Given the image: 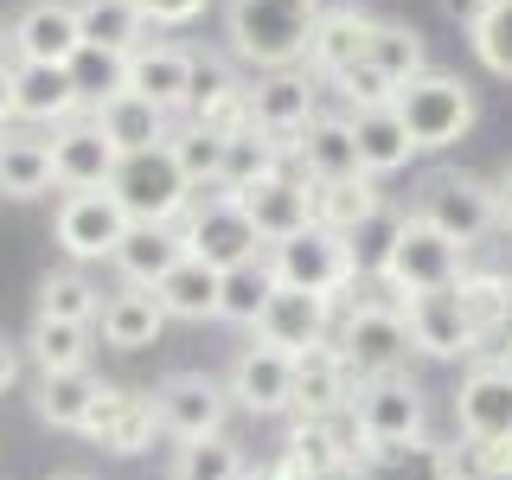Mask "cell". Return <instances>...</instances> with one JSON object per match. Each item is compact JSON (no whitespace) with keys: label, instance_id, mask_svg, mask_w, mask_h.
Wrapping results in <instances>:
<instances>
[{"label":"cell","instance_id":"1","mask_svg":"<svg viewBox=\"0 0 512 480\" xmlns=\"http://www.w3.org/2000/svg\"><path fill=\"white\" fill-rule=\"evenodd\" d=\"M327 0H231L224 13V39L231 58L256 64V71H295L308 64V32Z\"/></svg>","mask_w":512,"mask_h":480},{"label":"cell","instance_id":"2","mask_svg":"<svg viewBox=\"0 0 512 480\" xmlns=\"http://www.w3.org/2000/svg\"><path fill=\"white\" fill-rule=\"evenodd\" d=\"M391 109H397V122L410 128L416 154H442L474 128V90L461 84L455 71H436V64H429L423 77H410Z\"/></svg>","mask_w":512,"mask_h":480},{"label":"cell","instance_id":"3","mask_svg":"<svg viewBox=\"0 0 512 480\" xmlns=\"http://www.w3.org/2000/svg\"><path fill=\"white\" fill-rule=\"evenodd\" d=\"M173 231H180L186 256L212 263L218 276H224V269H244V263H256V256H263V237L250 231L244 205H237L231 192H192L186 218L173 224Z\"/></svg>","mask_w":512,"mask_h":480},{"label":"cell","instance_id":"4","mask_svg":"<svg viewBox=\"0 0 512 480\" xmlns=\"http://www.w3.org/2000/svg\"><path fill=\"white\" fill-rule=\"evenodd\" d=\"M109 199L128 212V224H180L192 205V186L167 148H141V154H122Z\"/></svg>","mask_w":512,"mask_h":480},{"label":"cell","instance_id":"5","mask_svg":"<svg viewBox=\"0 0 512 480\" xmlns=\"http://www.w3.org/2000/svg\"><path fill=\"white\" fill-rule=\"evenodd\" d=\"M416 218L436 224L448 244L474 250L480 237L500 231V205H493V180H474V173H429L423 192H416Z\"/></svg>","mask_w":512,"mask_h":480},{"label":"cell","instance_id":"6","mask_svg":"<svg viewBox=\"0 0 512 480\" xmlns=\"http://www.w3.org/2000/svg\"><path fill=\"white\" fill-rule=\"evenodd\" d=\"M269 269H276L282 288H308V295H327V301H340L346 288L359 282V263H352L346 237L320 231V224L282 237V244H269Z\"/></svg>","mask_w":512,"mask_h":480},{"label":"cell","instance_id":"7","mask_svg":"<svg viewBox=\"0 0 512 480\" xmlns=\"http://www.w3.org/2000/svg\"><path fill=\"white\" fill-rule=\"evenodd\" d=\"M333 346L346 352L352 378H391L397 365L410 359V327H404V308L397 301H352L340 333H333Z\"/></svg>","mask_w":512,"mask_h":480},{"label":"cell","instance_id":"8","mask_svg":"<svg viewBox=\"0 0 512 480\" xmlns=\"http://www.w3.org/2000/svg\"><path fill=\"white\" fill-rule=\"evenodd\" d=\"M461 244H448V237L436 231V224H423V218H404V237H397V250H391V263H384V288H391L397 301H410V295H442V288H455V276L468 263H461Z\"/></svg>","mask_w":512,"mask_h":480},{"label":"cell","instance_id":"9","mask_svg":"<svg viewBox=\"0 0 512 480\" xmlns=\"http://www.w3.org/2000/svg\"><path fill=\"white\" fill-rule=\"evenodd\" d=\"M352 423H359L365 448H404V442H423L429 404H423V391H416L404 372L365 378L359 397H352Z\"/></svg>","mask_w":512,"mask_h":480},{"label":"cell","instance_id":"10","mask_svg":"<svg viewBox=\"0 0 512 480\" xmlns=\"http://www.w3.org/2000/svg\"><path fill=\"white\" fill-rule=\"evenodd\" d=\"M135 231L128 224V212L109 192H64L58 199V218H52V237H58V250L71 256V263H116V250H122V237Z\"/></svg>","mask_w":512,"mask_h":480},{"label":"cell","instance_id":"11","mask_svg":"<svg viewBox=\"0 0 512 480\" xmlns=\"http://www.w3.org/2000/svg\"><path fill=\"white\" fill-rule=\"evenodd\" d=\"M154 416L173 442H205V436H224V416H231V391L205 372H173L167 384L154 391Z\"/></svg>","mask_w":512,"mask_h":480},{"label":"cell","instance_id":"12","mask_svg":"<svg viewBox=\"0 0 512 480\" xmlns=\"http://www.w3.org/2000/svg\"><path fill=\"white\" fill-rule=\"evenodd\" d=\"M461 442H512V359H474L455 391Z\"/></svg>","mask_w":512,"mask_h":480},{"label":"cell","instance_id":"13","mask_svg":"<svg viewBox=\"0 0 512 480\" xmlns=\"http://www.w3.org/2000/svg\"><path fill=\"white\" fill-rule=\"evenodd\" d=\"M77 436H90L96 448H103V455H148V448H154V436H160L154 391L141 397V391H122V384H103Z\"/></svg>","mask_w":512,"mask_h":480},{"label":"cell","instance_id":"14","mask_svg":"<svg viewBox=\"0 0 512 480\" xmlns=\"http://www.w3.org/2000/svg\"><path fill=\"white\" fill-rule=\"evenodd\" d=\"M314 96H320V77H308V64H295V71H263L250 84V128L288 148V141L320 116Z\"/></svg>","mask_w":512,"mask_h":480},{"label":"cell","instance_id":"15","mask_svg":"<svg viewBox=\"0 0 512 480\" xmlns=\"http://www.w3.org/2000/svg\"><path fill=\"white\" fill-rule=\"evenodd\" d=\"M45 148H52V186L58 192H109V180H116V167H122V154L103 141V128L90 116L52 128Z\"/></svg>","mask_w":512,"mask_h":480},{"label":"cell","instance_id":"16","mask_svg":"<svg viewBox=\"0 0 512 480\" xmlns=\"http://www.w3.org/2000/svg\"><path fill=\"white\" fill-rule=\"evenodd\" d=\"M13 64H71L84 52V26H77V0H32L20 20L7 26Z\"/></svg>","mask_w":512,"mask_h":480},{"label":"cell","instance_id":"17","mask_svg":"<svg viewBox=\"0 0 512 480\" xmlns=\"http://www.w3.org/2000/svg\"><path fill=\"white\" fill-rule=\"evenodd\" d=\"M231 199L244 205L250 231L263 237V244H282V237H295V231H308V224H314V192H308V180H301L295 167L269 173V180L231 192Z\"/></svg>","mask_w":512,"mask_h":480},{"label":"cell","instance_id":"18","mask_svg":"<svg viewBox=\"0 0 512 480\" xmlns=\"http://www.w3.org/2000/svg\"><path fill=\"white\" fill-rule=\"evenodd\" d=\"M224 391H231V404L250 410V416H282V410H295V359L256 340V346H244L231 359Z\"/></svg>","mask_w":512,"mask_h":480},{"label":"cell","instance_id":"19","mask_svg":"<svg viewBox=\"0 0 512 480\" xmlns=\"http://www.w3.org/2000/svg\"><path fill=\"white\" fill-rule=\"evenodd\" d=\"M327 327H333V301H327V295H308V288H282V282H276V295H269L263 320H256V340L276 346V352H288V359H301L308 346L327 340Z\"/></svg>","mask_w":512,"mask_h":480},{"label":"cell","instance_id":"20","mask_svg":"<svg viewBox=\"0 0 512 480\" xmlns=\"http://www.w3.org/2000/svg\"><path fill=\"white\" fill-rule=\"evenodd\" d=\"M397 308H404V327H410V352H429V359H474L480 352V333L468 327V314L448 288L442 295H410Z\"/></svg>","mask_w":512,"mask_h":480},{"label":"cell","instance_id":"21","mask_svg":"<svg viewBox=\"0 0 512 480\" xmlns=\"http://www.w3.org/2000/svg\"><path fill=\"white\" fill-rule=\"evenodd\" d=\"M192 71H199V58H192L186 45H167V39H148L141 52H128V90L148 96V103L167 109V116H186Z\"/></svg>","mask_w":512,"mask_h":480},{"label":"cell","instance_id":"22","mask_svg":"<svg viewBox=\"0 0 512 480\" xmlns=\"http://www.w3.org/2000/svg\"><path fill=\"white\" fill-rule=\"evenodd\" d=\"M84 116V96H77L64 64H13V122L26 128H64Z\"/></svg>","mask_w":512,"mask_h":480},{"label":"cell","instance_id":"23","mask_svg":"<svg viewBox=\"0 0 512 480\" xmlns=\"http://www.w3.org/2000/svg\"><path fill=\"white\" fill-rule=\"evenodd\" d=\"M352 397H359V378H352L346 352L333 340L308 346L295 359V410L301 416H333V410H352Z\"/></svg>","mask_w":512,"mask_h":480},{"label":"cell","instance_id":"24","mask_svg":"<svg viewBox=\"0 0 512 480\" xmlns=\"http://www.w3.org/2000/svg\"><path fill=\"white\" fill-rule=\"evenodd\" d=\"M288 167L301 180H352L359 173V141H352V116H314L288 141Z\"/></svg>","mask_w":512,"mask_h":480},{"label":"cell","instance_id":"25","mask_svg":"<svg viewBox=\"0 0 512 480\" xmlns=\"http://www.w3.org/2000/svg\"><path fill=\"white\" fill-rule=\"evenodd\" d=\"M372 13L365 7H320V20L308 32V77H340L346 64H359L365 58V45H372Z\"/></svg>","mask_w":512,"mask_h":480},{"label":"cell","instance_id":"26","mask_svg":"<svg viewBox=\"0 0 512 480\" xmlns=\"http://www.w3.org/2000/svg\"><path fill=\"white\" fill-rule=\"evenodd\" d=\"M90 122L103 128V141L116 154L167 148V135H173V116H167V109H154L148 96H135V90H116V96H103V103H90Z\"/></svg>","mask_w":512,"mask_h":480},{"label":"cell","instance_id":"27","mask_svg":"<svg viewBox=\"0 0 512 480\" xmlns=\"http://www.w3.org/2000/svg\"><path fill=\"white\" fill-rule=\"evenodd\" d=\"M96 327H103V346H116V352H141V346H154L160 333H167V308L154 301V288H122V295H109V301H103Z\"/></svg>","mask_w":512,"mask_h":480},{"label":"cell","instance_id":"28","mask_svg":"<svg viewBox=\"0 0 512 480\" xmlns=\"http://www.w3.org/2000/svg\"><path fill=\"white\" fill-rule=\"evenodd\" d=\"M186 256L180 231L173 224H135L116 250V269H122V288H160L173 276V263Z\"/></svg>","mask_w":512,"mask_h":480},{"label":"cell","instance_id":"29","mask_svg":"<svg viewBox=\"0 0 512 480\" xmlns=\"http://www.w3.org/2000/svg\"><path fill=\"white\" fill-rule=\"evenodd\" d=\"M52 192V148L26 128H0V199H45Z\"/></svg>","mask_w":512,"mask_h":480},{"label":"cell","instance_id":"30","mask_svg":"<svg viewBox=\"0 0 512 480\" xmlns=\"http://www.w3.org/2000/svg\"><path fill=\"white\" fill-rule=\"evenodd\" d=\"M352 141H359V173L365 180H384V173L410 167V128L397 122V109H359L352 116Z\"/></svg>","mask_w":512,"mask_h":480},{"label":"cell","instance_id":"31","mask_svg":"<svg viewBox=\"0 0 512 480\" xmlns=\"http://www.w3.org/2000/svg\"><path fill=\"white\" fill-rule=\"evenodd\" d=\"M308 192H314V224L333 231V237L359 231V224L384 205L378 180H365V173H352V180H308Z\"/></svg>","mask_w":512,"mask_h":480},{"label":"cell","instance_id":"32","mask_svg":"<svg viewBox=\"0 0 512 480\" xmlns=\"http://www.w3.org/2000/svg\"><path fill=\"white\" fill-rule=\"evenodd\" d=\"M448 295L461 301V314H468V327L480 333V340H500V333L512 327V282L500 276V269H461Z\"/></svg>","mask_w":512,"mask_h":480},{"label":"cell","instance_id":"33","mask_svg":"<svg viewBox=\"0 0 512 480\" xmlns=\"http://www.w3.org/2000/svg\"><path fill=\"white\" fill-rule=\"evenodd\" d=\"M218 288H224V276H218L212 263L180 256V263H173V276L154 288V301L167 308V320H218Z\"/></svg>","mask_w":512,"mask_h":480},{"label":"cell","instance_id":"34","mask_svg":"<svg viewBox=\"0 0 512 480\" xmlns=\"http://www.w3.org/2000/svg\"><path fill=\"white\" fill-rule=\"evenodd\" d=\"M96 391H103V378H96L90 365L84 372H39V384H32V410H39V423H52V429H84Z\"/></svg>","mask_w":512,"mask_h":480},{"label":"cell","instance_id":"35","mask_svg":"<svg viewBox=\"0 0 512 480\" xmlns=\"http://www.w3.org/2000/svg\"><path fill=\"white\" fill-rule=\"evenodd\" d=\"M77 26H84V45H103L122 58L148 45V20L135 0H77Z\"/></svg>","mask_w":512,"mask_h":480},{"label":"cell","instance_id":"36","mask_svg":"<svg viewBox=\"0 0 512 480\" xmlns=\"http://www.w3.org/2000/svg\"><path fill=\"white\" fill-rule=\"evenodd\" d=\"M352 480H448V448L429 436L404 448H365Z\"/></svg>","mask_w":512,"mask_h":480},{"label":"cell","instance_id":"37","mask_svg":"<svg viewBox=\"0 0 512 480\" xmlns=\"http://www.w3.org/2000/svg\"><path fill=\"white\" fill-rule=\"evenodd\" d=\"M90 340L96 327H77V320H39L32 314V333H26V359L39 365V372H84L90 365Z\"/></svg>","mask_w":512,"mask_h":480},{"label":"cell","instance_id":"38","mask_svg":"<svg viewBox=\"0 0 512 480\" xmlns=\"http://www.w3.org/2000/svg\"><path fill=\"white\" fill-rule=\"evenodd\" d=\"M288 167V148L269 135H256V128H244V135L224 141V173H218V192H244L256 180H269V173Z\"/></svg>","mask_w":512,"mask_h":480},{"label":"cell","instance_id":"39","mask_svg":"<svg viewBox=\"0 0 512 480\" xmlns=\"http://www.w3.org/2000/svg\"><path fill=\"white\" fill-rule=\"evenodd\" d=\"M269 295H276V269H269V256H256L244 269H224V288H218V320H231V327H256L269 308Z\"/></svg>","mask_w":512,"mask_h":480},{"label":"cell","instance_id":"40","mask_svg":"<svg viewBox=\"0 0 512 480\" xmlns=\"http://www.w3.org/2000/svg\"><path fill=\"white\" fill-rule=\"evenodd\" d=\"M365 58H372V64H378L384 77H391L397 90H404L410 77H423V71H429L423 32L404 26V20H378V26H372V45H365Z\"/></svg>","mask_w":512,"mask_h":480},{"label":"cell","instance_id":"41","mask_svg":"<svg viewBox=\"0 0 512 480\" xmlns=\"http://www.w3.org/2000/svg\"><path fill=\"white\" fill-rule=\"evenodd\" d=\"M167 154L180 160V173H186V186L192 192H218V173H224V135H212V128H199V122H180L167 135Z\"/></svg>","mask_w":512,"mask_h":480},{"label":"cell","instance_id":"42","mask_svg":"<svg viewBox=\"0 0 512 480\" xmlns=\"http://www.w3.org/2000/svg\"><path fill=\"white\" fill-rule=\"evenodd\" d=\"M404 205H391L384 199L372 218L359 224V231H346V250H352V263H359V276H384V263H391V250H397V237H404Z\"/></svg>","mask_w":512,"mask_h":480},{"label":"cell","instance_id":"43","mask_svg":"<svg viewBox=\"0 0 512 480\" xmlns=\"http://www.w3.org/2000/svg\"><path fill=\"white\" fill-rule=\"evenodd\" d=\"M103 314V295L77 276V269H52L39 282V320H77V327H96Z\"/></svg>","mask_w":512,"mask_h":480},{"label":"cell","instance_id":"44","mask_svg":"<svg viewBox=\"0 0 512 480\" xmlns=\"http://www.w3.org/2000/svg\"><path fill=\"white\" fill-rule=\"evenodd\" d=\"M173 480H250V461L231 436H205V442H180Z\"/></svg>","mask_w":512,"mask_h":480},{"label":"cell","instance_id":"45","mask_svg":"<svg viewBox=\"0 0 512 480\" xmlns=\"http://www.w3.org/2000/svg\"><path fill=\"white\" fill-rule=\"evenodd\" d=\"M71 84H77V96H84V109L90 103H103V96H116V90H128V58L122 52H103V45H84L71 64Z\"/></svg>","mask_w":512,"mask_h":480},{"label":"cell","instance_id":"46","mask_svg":"<svg viewBox=\"0 0 512 480\" xmlns=\"http://www.w3.org/2000/svg\"><path fill=\"white\" fill-rule=\"evenodd\" d=\"M468 45L493 77H512V0H487L480 7V20L468 26Z\"/></svg>","mask_w":512,"mask_h":480},{"label":"cell","instance_id":"47","mask_svg":"<svg viewBox=\"0 0 512 480\" xmlns=\"http://www.w3.org/2000/svg\"><path fill=\"white\" fill-rule=\"evenodd\" d=\"M327 90H340V103H346V116H359V109H391L397 103V84L378 71L372 58H359V64H346L340 77H327Z\"/></svg>","mask_w":512,"mask_h":480},{"label":"cell","instance_id":"48","mask_svg":"<svg viewBox=\"0 0 512 480\" xmlns=\"http://www.w3.org/2000/svg\"><path fill=\"white\" fill-rule=\"evenodd\" d=\"M448 480H512V442H455Z\"/></svg>","mask_w":512,"mask_h":480},{"label":"cell","instance_id":"49","mask_svg":"<svg viewBox=\"0 0 512 480\" xmlns=\"http://www.w3.org/2000/svg\"><path fill=\"white\" fill-rule=\"evenodd\" d=\"M135 7H141V20H148V26H192L212 0H135Z\"/></svg>","mask_w":512,"mask_h":480},{"label":"cell","instance_id":"50","mask_svg":"<svg viewBox=\"0 0 512 480\" xmlns=\"http://www.w3.org/2000/svg\"><path fill=\"white\" fill-rule=\"evenodd\" d=\"M20 365H26V346L13 340V333H0V397L20 384Z\"/></svg>","mask_w":512,"mask_h":480},{"label":"cell","instance_id":"51","mask_svg":"<svg viewBox=\"0 0 512 480\" xmlns=\"http://www.w3.org/2000/svg\"><path fill=\"white\" fill-rule=\"evenodd\" d=\"M493 205H500V224L512 231V160L500 167V180H493Z\"/></svg>","mask_w":512,"mask_h":480},{"label":"cell","instance_id":"52","mask_svg":"<svg viewBox=\"0 0 512 480\" xmlns=\"http://www.w3.org/2000/svg\"><path fill=\"white\" fill-rule=\"evenodd\" d=\"M13 122V64H0V128Z\"/></svg>","mask_w":512,"mask_h":480},{"label":"cell","instance_id":"53","mask_svg":"<svg viewBox=\"0 0 512 480\" xmlns=\"http://www.w3.org/2000/svg\"><path fill=\"white\" fill-rule=\"evenodd\" d=\"M442 7L455 13V20H468V26H474V20H480V7H487V0H442Z\"/></svg>","mask_w":512,"mask_h":480},{"label":"cell","instance_id":"54","mask_svg":"<svg viewBox=\"0 0 512 480\" xmlns=\"http://www.w3.org/2000/svg\"><path fill=\"white\" fill-rule=\"evenodd\" d=\"M52 480H96V474H77V468H71V474H52Z\"/></svg>","mask_w":512,"mask_h":480},{"label":"cell","instance_id":"55","mask_svg":"<svg viewBox=\"0 0 512 480\" xmlns=\"http://www.w3.org/2000/svg\"><path fill=\"white\" fill-rule=\"evenodd\" d=\"M0 64H7V32H0Z\"/></svg>","mask_w":512,"mask_h":480},{"label":"cell","instance_id":"56","mask_svg":"<svg viewBox=\"0 0 512 480\" xmlns=\"http://www.w3.org/2000/svg\"><path fill=\"white\" fill-rule=\"evenodd\" d=\"M506 282H512V276H506Z\"/></svg>","mask_w":512,"mask_h":480}]
</instances>
